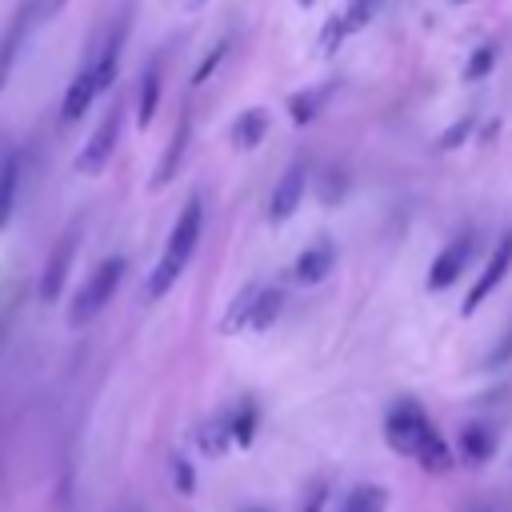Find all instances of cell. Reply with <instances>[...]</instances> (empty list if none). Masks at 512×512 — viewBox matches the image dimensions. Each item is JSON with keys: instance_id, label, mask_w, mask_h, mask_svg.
Segmentation results:
<instances>
[{"instance_id": "cell-1", "label": "cell", "mask_w": 512, "mask_h": 512, "mask_svg": "<svg viewBox=\"0 0 512 512\" xmlns=\"http://www.w3.org/2000/svg\"><path fill=\"white\" fill-rule=\"evenodd\" d=\"M200 228H204V208H200V196H192V200L180 208V216H176V224H172V232H168V248H164V256H160V264L152 268L148 284H144V296H148V300H160V296L176 284V276L184 272L188 256L196 252Z\"/></svg>"}, {"instance_id": "cell-2", "label": "cell", "mask_w": 512, "mask_h": 512, "mask_svg": "<svg viewBox=\"0 0 512 512\" xmlns=\"http://www.w3.org/2000/svg\"><path fill=\"white\" fill-rule=\"evenodd\" d=\"M124 272H128L124 256H112V260L96 264V272L84 280V288L76 292V300H72V308H68V324H72V328H80V324H88L92 316H100V312H104V304H112V296H116V288H120Z\"/></svg>"}, {"instance_id": "cell-3", "label": "cell", "mask_w": 512, "mask_h": 512, "mask_svg": "<svg viewBox=\"0 0 512 512\" xmlns=\"http://www.w3.org/2000/svg\"><path fill=\"white\" fill-rule=\"evenodd\" d=\"M428 432H432V424H428V416H424L412 400H400V404L388 412V420H384L388 444H392L396 452H404V456H416V448L424 444Z\"/></svg>"}, {"instance_id": "cell-4", "label": "cell", "mask_w": 512, "mask_h": 512, "mask_svg": "<svg viewBox=\"0 0 512 512\" xmlns=\"http://www.w3.org/2000/svg\"><path fill=\"white\" fill-rule=\"evenodd\" d=\"M120 128H124V116H120V108L112 104V108L104 112V120L96 124V132L88 136V144L80 148V156H76V172H84V176L100 172V168H104V164L112 160V152H116Z\"/></svg>"}, {"instance_id": "cell-5", "label": "cell", "mask_w": 512, "mask_h": 512, "mask_svg": "<svg viewBox=\"0 0 512 512\" xmlns=\"http://www.w3.org/2000/svg\"><path fill=\"white\" fill-rule=\"evenodd\" d=\"M508 268H512V232H504V236L496 240V248H492V256H488L484 272L476 276V284H472V292H468V300H464V312H476V308L484 304V296H492L496 284L508 276Z\"/></svg>"}, {"instance_id": "cell-6", "label": "cell", "mask_w": 512, "mask_h": 512, "mask_svg": "<svg viewBox=\"0 0 512 512\" xmlns=\"http://www.w3.org/2000/svg\"><path fill=\"white\" fill-rule=\"evenodd\" d=\"M76 244H80V224H72V228L60 236L56 252H52L48 264H44V276H40V296H44V300H56V296L64 292V280H68L72 260H76Z\"/></svg>"}, {"instance_id": "cell-7", "label": "cell", "mask_w": 512, "mask_h": 512, "mask_svg": "<svg viewBox=\"0 0 512 512\" xmlns=\"http://www.w3.org/2000/svg\"><path fill=\"white\" fill-rule=\"evenodd\" d=\"M304 184H308V172H304V164H288V172L280 176V184L272 188V200H268V220H288L296 208H300V200H304Z\"/></svg>"}, {"instance_id": "cell-8", "label": "cell", "mask_w": 512, "mask_h": 512, "mask_svg": "<svg viewBox=\"0 0 512 512\" xmlns=\"http://www.w3.org/2000/svg\"><path fill=\"white\" fill-rule=\"evenodd\" d=\"M100 96V84H96V72H92V64H84L76 76H72V84H68V92H64V104H60V120L64 124H76L88 108H92V100Z\"/></svg>"}, {"instance_id": "cell-9", "label": "cell", "mask_w": 512, "mask_h": 512, "mask_svg": "<svg viewBox=\"0 0 512 512\" xmlns=\"http://www.w3.org/2000/svg\"><path fill=\"white\" fill-rule=\"evenodd\" d=\"M468 256H472V244L468 240H452L436 260H432V268H428V288H448V284H456L460 280V272L468 268Z\"/></svg>"}, {"instance_id": "cell-10", "label": "cell", "mask_w": 512, "mask_h": 512, "mask_svg": "<svg viewBox=\"0 0 512 512\" xmlns=\"http://www.w3.org/2000/svg\"><path fill=\"white\" fill-rule=\"evenodd\" d=\"M336 268V248L332 244H312L296 256V280L300 284H320Z\"/></svg>"}, {"instance_id": "cell-11", "label": "cell", "mask_w": 512, "mask_h": 512, "mask_svg": "<svg viewBox=\"0 0 512 512\" xmlns=\"http://www.w3.org/2000/svg\"><path fill=\"white\" fill-rule=\"evenodd\" d=\"M28 24H32V12H20V16L8 24L4 40H0V92H4L8 76H12V68H16V56H20V44H24V36H28Z\"/></svg>"}, {"instance_id": "cell-12", "label": "cell", "mask_w": 512, "mask_h": 512, "mask_svg": "<svg viewBox=\"0 0 512 512\" xmlns=\"http://www.w3.org/2000/svg\"><path fill=\"white\" fill-rule=\"evenodd\" d=\"M16 188H20V160H16V152H4L0 156V228L12 220Z\"/></svg>"}, {"instance_id": "cell-13", "label": "cell", "mask_w": 512, "mask_h": 512, "mask_svg": "<svg viewBox=\"0 0 512 512\" xmlns=\"http://www.w3.org/2000/svg\"><path fill=\"white\" fill-rule=\"evenodd\" d=\"M264 132H268L264 108H248V112H240V120H236V128H232V140H236V148L252 152V148L264 144Z\"/></svg>"}, {"instance_id": "cell-14", "label": "cell", "mask_w": 512, "mask_h": 512, "mask_svg": "<svg viewBox=\"0 0 512 512\" xmlns=\"http://www.w3.org/2000/svg\"><path fill=\"white\" fill-rule=\"evenodd\" d=\"M188 132H192V120L188 116H180V128L172 132V140H168V152H164V160L156 164V188H164L168 180H172V168L180 164V156H184V148H188Z\"/></svg>"}, {"instance_id": "cell-15", "label": "cell", "mask_w": 512, "mask_h": 512, "mask_svg": "<svg viewBox=\"0 0 512 512\" xmlns=\"http://www.w3.org/2000/svg\"><path fill=\"white\" fill-rule=\"evenodd\" d=\"M156 108H160V68L152 64L144 72V80H140V92H136V120L140 124H152Z\"/></svg>"}, {"instance_id": "cell-16", "label": "cell", "mask_w": 512, "mask_h": 512, "mask_svg": "<svg viewBox=\"0 0 512 512\" xmlns=\"http://www.w3.org/2000/svg\"><path fill=\"white\" fill-rule=\"evenodd\" d=\"M460 452H464L472 464H484V460L496 452V436H492L488 428H480V424H468V428L460 432Z\"/></svg>"}, {"instance_id": "cell-17", "label": "cell", "mask_w": 512, "mask_h": 512, "mask_svg": "<svg viewBox=\"0 0 512 512\" xmlns=\"http://www.w3.org/2000/svg\"><path fill=\"white\" fill-rule=\"evenodd\" d=\"M280 304H284V292L280 288H260V296H256V308H252V328L256 332H268L272 324H276V316H280Z\"/></svg>"}, {"instance_id": "cell-18", "label": "cell", "mask_w": 512, "mask_h": 512, "mask_svg": "<svg viewBox=\"0 0 512 512\" xmlns=\"http://www.w3.org/2000/svg\"><path fill=\"white\" fill-rule=\"evenodd\" d=\"M416 460H420V468L424 472H448L452 468V456H448V444L436 436V428L424 436V444L416 448Z\"/></svg>"}, {"instance_id": "cell-19", "label": "cell", "mask_w": 512, "mask_h": 512, "mask_svg": "<svg viewBox=\"0 0 512 512\" xmlns=\"http://www.w3.org/2000/svg\"><path fill=\"white\" fill-rule=\"evenodd\" d=\"M384 500H388V492L380 484H360V488H352L344 496L340 512H384Z\"/></svg>"}, {"instance_id": "cell-20", "label": "cell", "mask_w": 512, "mask_h": 512, "mask_svg": "<svg viewBox=\"0 0 512 512\" xmlns=\"http://www.w3.org/2000/svg\"><path fill=\"white\" fill-rule=\"evenodd\" d=\"M256 296H260V288H256V284H244L240 296L232 300V308H228V316H224L220 328H224V332H236L240 324H248V320H252V308H256Z\"/></svg>"}, {"instance_id": "cell-21", "label": "cell", "mask_w": 512, "mask_h": 512, "mask_svg": "<svg viewBox=\"0 0 512 512\" xmlns=\"http://www.w3.org/2000/svg\"><path fill=\"white\" fill-rule=\"evenodd\" d=\"M200 452H208V456H220L224 448H228V440H232V424H228V416H216V420H208L204 428H200Z\"/></svg>"}, {"instance_id": "cell-22", "label": "cell", "mask_w": 512, "mask_h": 512, "mask_svg": "<svg viewBox=\"0 0 512 512\" xmlns=\"http://www.w3.org/2000/svg\"><path fill=\"white\" fill-rule=\"evenodd\" d=\"M232 440L244 448V444H252V436H256V404L252 400H240V408L232 412Z\"/></svg>"}, {"instance_id": "cell-23", "label": "cell", "mask_w": 512, "mask_h": 512, "mask_svg": "<svg viewBox=\"0 0 512 512\" xmlns=\"http://www.w3.org/2000/svg\"><path fill=\"white\" fill-rule=\"evenodd\" d=\"M492 68H496V44H480V48L472 52V60H468L464 76H468V80H484Z\"/></svg>"}, {"instance_id": "cell-24", "label": "cell", "mask_w": 512, "mask_h": 512, "mask_svg": "<svg viewBox=\"0 0 512 512\" xmlns=\"http://www.w3.org/2000/svg\"><path fill=\"white\" fill-rule=\"evenodd\" d=\"M168 468H172V484H176V492H180V496H192V492H196V472H192V464H188L184 456H172Z\"/></svg>"}, {"instance_id": "cell-25", "label": "cell", "mask_w": 512, "mask_h": 512, "mask_svg": "<svg viewBox=\"0 0 512 512\" xmlns=\"http://www.w3.org/2000/svg\"><path fill=\"white\" fill-rule=\"evenodd\" d=\"M316 104H320V96H316V92H296V96L288 100V112H292V120H296V124H308V120L316 116Z\"/></svg>"}, {"instance_id": "cell-26", "label": "cell", "mask_w": 512, "mask_h": 512, "mask_svg": "<svg viewBox=\"0 0 512 512\" xmlns=\"http://www.w3.org/2000/svg\"><path fill=\"white\" fill-rule=\"evenodd\" d=\"M224 56H228V40H220V44H216V48H212V52H208V56L200 60V68H196L192 84H204V80H208V76H212V72L220 68V60H224Z\"/></svg>"}, {"instance_id": "cell-27", "label": "cell", "mask_w": 512, "mask_h": 512, "mask_svg": "<svg viewBox=\"0 0 512 512\" xmlns=\"http://www.w3.org/2000/svg\"><path fill=\"white\" fill-rule=\"evenodd\" d=\"M372 12H376V0H352L348 12H344V20H348V28H364L372 20Z\"/></svg>"}, {"instance_id": "cell-28", "label": "cell", "mask_w": 512, "mask_h": 512, "mask_svg": "<svg viewBox=\"0 0 512 512\" xmlns=\"http://www.w3.org/2000/svg\"><path fill=\"white\" fill-rule=\"evenodd\" d=\"M344 32H348V20H340V16H336V20H328V24H324V36H320V48H324V52H332V48L340 44V36H344Z\"/></svg>"}, {"instance_id": "cell-29", "label": "cell", "mask_w": 512, "mask_h": 512, "mask_svg": "<svg viewBox=\"0 0 512 512\" xmlns=\"http://www.w3.org/2000/svg\"><path fill=\"white\" fill-rule=\"evenodd\" d=\"M468 132H472V116H464V120H456V124H452V128H448V132L440 136V148H456V144H460V140H464Z\"/></svg>"}, {"instance_id": "cell-30", "label": "cell", "mask_w": 512, "mask_h": 512, "mask_svg": "<svg viewBox=\"0 0 512 512\" xmlns=\"http://www.w3.org/2000/svg\"><path fill=\"white\" fill-rule=\"evenodd\" d=\"M504 360H512V328H508V336H504V344L488 356V364H504Z\"/></svg>"}, {"instance_id": "cell-31", "label": "cell", "mask_w": 512, "mask_h": 512, "mask_svg": "<svg viewBox=\"0 0 512 512\" xmlns=\"http://www.w3.org/2000/svg\"><path fill=\"white\" fill-rule=\"evenodd\" d=\"M320 504H324V492H316V496L308 500V508H304V512H320Z\"/></svg>"}, {"instance_id": "cell-32", "label": "cell", "mask_w": 512, "mask_h": 512, "mask_svg": "<svg viewBox=\"0 0 512 512\" xmlns=\"http://www.w3.org/2000/svg\"><path fill=\"white\" fill-rule=\"evenodd\" d=\"M60 4H64V0H44V8H48V12H56Z\"/></svg>"}, {"instance_id": "cell-33", "label": "cell", "mask_w": 512, "mask_h": 512, "mask_svg": "<svg viewBox=\"0 0 512 512\" xmlns=\"http://www.w3.org/2000/svg\"><path fill=\"white\" fill-rule=\"evenodd\" d=\"M300 4H316V0H300Z\"/></svg>"}, {"instance_id": "cell-34", "label": "cell", "mask_w": 512, "mask_h": 512, "mask_svg": "<svg viewBox=\"0 0 512 512\" xmlns=\"http://www.w3.org/2000/svg\"><path fill=\"white\" fill-rule=\"evenodd\" d=\"M252 512H264V508H252Z\"/></svg>"}, {"instance_id": "cell-35", "label": "cell", "mask_w": 512, "mask_h": 512, "mask_svg": "<svg viewBox=\"0 0 512 512\" xmlns=\"http://www.w3.org/2000/svg\"><path fill=\"white\" fill-rule=\"evenodd\" d=\"M456 4H464V0H456Z\"/></svg>"}]
</instances>
